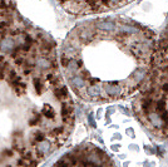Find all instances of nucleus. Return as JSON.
Wrapping results in <instances>:
<instances>
[{"label": "nucleus", "instance_id": "obj_4", "mask_svg": "<svg viewBox=\"0 0 168 167\" xmlns=\"http://www.w3.org/2000/svg\"><path fill=\"white\" fill-rule=\"evenodd\" d=\"M133 112L153 136L168 137V24L156 41L149 72L136 94Z\"/></svg>", "mask_w": 168, "mask_h": 167}, {"label": "nucleus", "instance_id": "obj_2", "mask_svg": "<svg viewBox=\"0 0 168 167\" xmlns=\"http://www.w3.org/2000/svg\"><path fill=\"white\" fill-rule=\"evenodd\" d=\"M74 103L62 73L0 72V167H38L74 127Z\"/></svg>", "mask_w": 168, "mask_h": 167}, {"label": "nucleus", "instance_id": "obj_3", "mask_svg": "<svg viewBox=\"0 0 168 167\" xmlns=\"http://www.w3.org/2000/svg\"><path fill=\"white\" fill-rule=\"evenodd\" d=\"M0 72L28 78L62 73L54 39L20 14L15 0H0Z\"/></svg>", "mask_w": 168, "mask_h": 167}, {"label": "nucleus", "instance_id": "obj_5", "mask_svg": "<svg viewBox=\"0 0 168 167\" xmlns=\"http://www.w3.org/2000/svg\"><path fill=\"white\" fill-rule=\"evenodd\" d=\"M67 13L73 15H92L125 5L130 0H57Z\"/></svg>", "mask_w": 168, "mask_h": 167}, {"label": "nucleus", "instance_id": "obj_1", "mask_svg": "<svg viewBox=\"0 0 168 167\" xmlns=\"http://www.w3.org/2000/svg\"><path fill=\"white\" fill-rule=\"evenodd\" d=\"M156 34L128 18L86 20L62 44L59 67L68 89L88 103L137 94L148 75Z\"/></svg>", "mask_w": 168, "mask_h": 167}]
</instances>
